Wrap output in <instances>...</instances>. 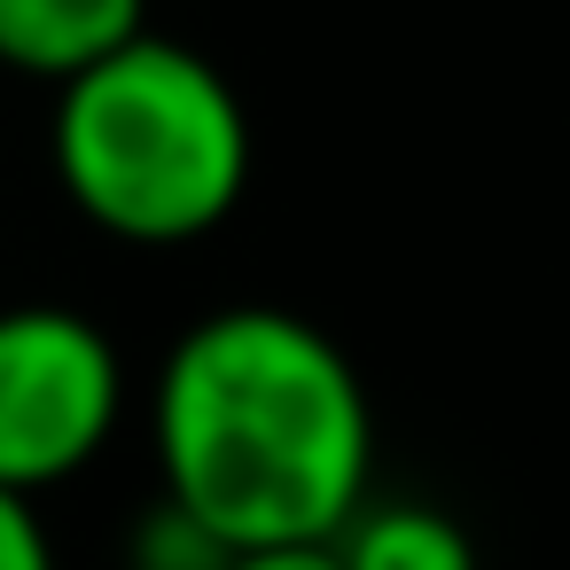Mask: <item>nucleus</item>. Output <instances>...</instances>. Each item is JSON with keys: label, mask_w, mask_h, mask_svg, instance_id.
<instances>
[{"label": "nucleus", "mask_w": 570, "mask_h": 570, "mask_svg": "<svg viewBox=\"0 0 570 570\" xmlns=\"http://www.w3.org/2000/svg\"><path fill=\"white\" fill-rule=\"evenodd\" d=\"M149 445L173 500L250 547H321L367 508L375 406L328 328L282 305L204 313L157 367Z\"/></svg>", "instance_id": "f257e3e1"}, {"label": "nucleus", "mask_w": 570, "mask_h": 570, "mask_svg": "<svg viewBox=\"0 0 570 570\" xmlns=\"http://www.w3.org/2000/svg\"><path fill=\"white\" fill-rule=\"evenodd\" d=\"M235 570H344V554H336V539H321V547H250Z\"/></svg>", "instance_id": "6e6552de"}, {"label": "nucleus", "mask_w": 570, "mask_h": 570, "mask_svg": "<svg viewBox=\"0 0 570 570\" xmlns=\"http://www.w3.org/2000/svg\"><path fill=\"white\" fill-rule=\"evenodd\" d=\"M344 570H476V539L430 500H375L336 531Z\"/></svg>", "instance_id": "39448f33"}, {"label": "nucleus", "mask_w": 570, "mask_h": 570, "mask_svg": "<svg viewBox=\"0 0 570 570\" xmlns=\"http://www.w3.org/2000/svg\"><path fill=\"white\" fill-rule=\"evenodd\" d=\"M149 32V0H0V71L71 87Z\"/></svg>", "instance_id": "20e7f679"}, {"label": "nucleus", "mask_w": 570, "mask_h": 570, "mask_svg": "<svg viewBox=\"0 0 570 570\" xmlns=\"http://www.w3.org/2000/svg\"><path fill=\"white\" fill-rule=\"evenodd\" d=\"M235 562L243 547L173 492H157V508L134 523V570H235Z\"/></svg>", "instance_id": "423d86ee"}, {"label": "nucleus", "mask_w": 570, "mask_h": 570, "mask_svg": "<svg viewBox=\"0 0 570 570\" xmlns=\"http://www.w3.org/2000/svg\"><path fill=\"white\" fill-rule=\"evenodd\" d=\"M0 570H56V539L40 523V500L9 492V484H0Z\"/></svg>", "instance_id": "0eeeda50"}, {"label": "nucleus", "mask_w": 570, "mask_h": 570, "mask_svg": "<svg viewBox=\"0 0 570 570\" xmlns=\"http://www.w3.org/2000/svg\"><path fill=\"white\" fill-rule=\"evenodd\" d=\"M126 414L118 344L71 305H9L0 313V484L56 492L71 484Z\"/></svg>", "instance_id": "7ed1b4c3"}, {"label": "nucleus", "mask_w": 570, "mask_h": 570, "mask_svg": "<svg viewBox=\"0 0 570 570\" xmlns=\"http://www.w3.org/2000/svg\"><path fill=\"white\" fill-rule=\"evenodd\" d=\"M48 157L87 227L134 250H173L243 204L250 110L212 56L141 32L110 63L56 87Z\"/></svg>", "instance_id": "f03ea898"}]
</instances>
